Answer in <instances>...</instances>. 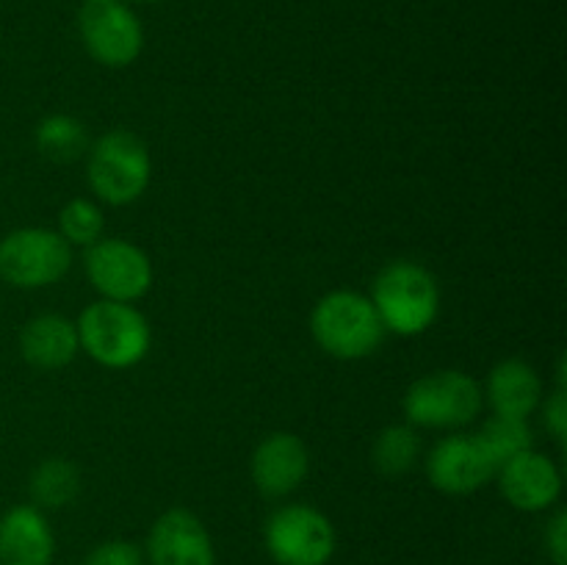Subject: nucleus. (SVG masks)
Masks as SVG:
<instances>
[{"mask_svg": "<svg viewBox=\"0 0 567 565\" xmlns=\"http://www.w3.org/2000/svg\"><path fill=\"white\" fill-rule=\"evenodd\" d=\"M89 186L103 203L131 205L147 192L153 161L136 133L109 131L89 150Z\"/></svg>", "mask_w": 567, "mask_h": 565, "instance_id": "nucleus-4", "label": "nucleus"}, {"mask_svg": "<svg viewBox=\"0 0 567 565\" xmlns=\"http://www.w3.org/2000/svg\"><path fill=\"white\" fill-rule=\"evenodd\" d=\"M103 210L94 203H89V199L75 197L61 208L59 233L64 236V242L70 244V247L72 244H78V247H92V244L100 242V236H103Z\"/></svg>", "mask_w": 567, "mask_h": 565, "instance_id": "nucleus-21", "label": "nucleus"}, {"mask_svg": "<svg viewBox=\"0 0 567 565\" xmlns=\"http://www.w3.org/2000/svg\"><path fill=\"white\" fill-rule=\"evenodd\" d=\"M37 144L44 158L55 161V164H70L86 153V131L75 116L53 114L39 122Z\"/></svg>", "mask_w": 567, "mask_h": 565, "instance_id": "nucleus-18", "label": "nucleus"}, {"mask_svg": "<svg viewBox=\"0 0 567 565\" xmlns=\"http://www.w3.org/2000/svg\"><path fill=\"white\" fill-rule=\"evenodd\" d=\"M72 266V247L59 230L20 227L0 242V277L14 288L59 282Z\"/></svg>", "mask_w": 567, "mask_h": 565, "instance_id": "nucleus-6", "label": "nucleus"}, {"mask_svg": "<svg viewBox=\"0 0 567 565\" xmlns=\"http://www.w3.org/2000/svg\"><path fill=\"white\" fill-rule=\"evenodd\" d=\"M78 338L92 360L105 369L136 366L150 349V325L131 302L97 299L78 319Z\"/></svg>", "mask_w": 567, "mask_h": 565, "instance_id": "nucleus-3", "label": "nucleus"}, {"mask_svg": "<svg viewBox=\"0 0 567 565\" xmlns=\"http://www.w3.org/2000/svg\"><path fill=\"white\" fill-rule=\"evenodd\" d=\"M78 25L89 55L105 66L133 64L144 48L142 22L120 0L86 3L78 17Z\"/></svg>", "mask_w": 567, "mask_h": 565, "instance_id": "nucleus-9", "label": "nucleus"}, {"mask_svg": "<svg viewBox=\"0 0 567 565\" xmlns=\"http://www.w3.org/2000/svg\"><path fill=\"white\" fill-rule=\"evenodd\" d=\"M55 537L42 510L20 504L0 518V565H50Z\"/></svg>", "mask_w": 567, "mask_h": 565, "instance_id": "nucleus-14", "label": "nucleus"}, {"mask_svg": "<svg viewBox=\"0 0 567 565\" xmlns=\"http://www.w3.org/2000/svg\"><path fill=\"white\" fill-rule=\"evenodd\" d=\"M310 332L327 355L338 360L369 358L385 338V325L371 297L358 291H332L316 302Z\"/></svg>", "mask_w": 567, "mask_h": 565, "instance_id": "nucleus-1", "label": "nucleus"}, {"mask_svg": "<svg viewBox=\"0 0 567 565\" xmlns=\"http://www.w3.org/2000/svg\"><path fill=\"white\" fill-rule=\"evenodd\" d=\"M480 443L485 446V452L491 454V460L496 463V469H502L507 460H513L515 454L532 449L535 438H532V427L526 424V419H515V415H493L485 427H482Z\"/></svg>", "mask_w": 567, "mask_h": 565, "instance_id": "nucleus-19", "label": "nucleus"}, {"mask_svg": "<svg viewBox=\"0 0 567 565\" xmlns=\"http://www.w3.org/2000/svg\"><path fill=\"white\" fill-rule=\"evenodd\" d=\"M266 548L277 565H327L336 554V530L321 510L288 504L271 513Z\"/></svg>", "mask_w": 567, "mask_h": 565, "instance_id": "nucleus-7", "label": "nucleus"}, {"mask_svg": "<svg viewBox=\"0 0 567 565\" xmlns=\"http://www.w3.org/2000/svg\"><path fill=\"white\" fill-rule=\"evenodd\" d=\"M546 427L559 443H565L567 438V399H565V388H557V391L548 397L546 402Z\"/></svg>", "mask_w": 567, "mask_h": 565, "instance_id": "nucleus-24", "label": "nucleus"}, {"mask_svg": "<svg viewBox=\"0 0 567 565\" xmlns=\"http://www.w3.org/2000/svg\"><path fill=\"white\" fill-rule=\"evenodd\" d=\"M308 446L293 432H271L252 454V482L264 496L280 499L297 491L308 476Z\"/></svg>", "mask_w": 567, "mask_h": 565, "instance_id": "nucleus-13", "label": "nucleus"}, {"mask_svg": "<svg viewBox=\"0 0 567 565\" xmlns=\"http://www.w3.org/2000/svg\"><path fill=\"white\" fill-rule=\"evenodd\" d=\"M83 565H144V554L131 541H105L86 554Z\"/></svg>", "mask_w": 567, "mask_h": 565, "instance_id": "nucleus-22", "label": "nucleus"}, {"mask_svg": "<svg viewBox=\"0 0 567 565\" xmlns=\"http://www.w3.org/2000/svg\"><path fill=\"white\" fill-rule=\"evenodd\" d=\"M496 463L476 435H449L426 458V476L449 496H468L496 476Z\"/></svg>", "mask_w": 567, "mask_h": 565, "instance_id": "nucleus-10", "label": "nucleus"}, {"mask_svg": "<svg viewBox=\"0 0 567 565\" xmlns=\"http://www.w3.org/2000/svg\"><path fill=\"white\" fill-rule=\"evenodd\" d=\"M78 349H81L78 327L66 316L44 314L22 327L20 352L25 363H31L33 369H61V366H66L75 358Z\"/></svg>", "mask_w": 567, "mask_h": 565, "instance_id": "nucleus-15", "label": "nucleus"}, {"mask_svg": "<svg viewBox=\"0 0 567 565\" xmlns=\"http://www.w3.org/2000/svg\"><path fill=\"white\" fill-rule=\"evenodd\" d=\"M371 302L385 330L396 336H421L437 319L441 291L430 269L413 260H393L377 275Z\"/></svg>", "mask_w": 567, "mask_h": 565, "instance_id": "nucleus-2", "label": "nucleus"}, {"mask_svg": "<svg viewBox=\"0 0 567 565\" xmlns=\"http://www.w3.org/2000/svg\"><path fill=\"white\" fill-rule=\"evenodd\" d=\"M86 3H109V0H86Z\"/></svg>", "mask_w": 567, "mask_h": 565, "instance_id": "nucleus-25", "label": "nucleus"}, {"mask_svg": "<svg viewBox=\"0 0 567 565\" xmlns=\"http://www.w3.org/2000/svg\"><path fill=\"white\" fill-rule=\"evenodd\" d=\"M81 493V474L70 460L50 458L31 474V499L39 507H66Z\"/></svg>", "mask_w": 567, "mask_h": 565, "instance_id": "nucleus-17", "label": "nucleus"}, {"mask_svg": "<svg viewBox=\"0 0 567 565\" xmlns=\"http://www.w3.org/2000/svg\"><path fill=\"white\" fill-rule=\"evenodd\" d=\"M86 275L94 291L114 302H136L153 288L147 253L125 238H100L86 249Z\"/></svg>", "mask_w": 567, "mask_h": 565, "instance_id": "nucleus-8", "label": "nucleus"}, {"mask_svg": "<svg viewBox=\"0 0 567 565\" xmlns=\"http://www.w3.org/2000/svg\"><path fill=\"white\" fill-rule=\"evenodd\" d=\"M482 388L465 371H435L404 393V415L410 427H426V430H454L465 427L480 415Z\"/></svg>", "mask_w": 567, "mask_h": 565, "instance_id": "nucleus-5", "label": "nucleus"}, {"mask_svg": "<svg viewBox=\"0 0 567 565\" xmlns=\"http://www.w3.org/2000/svg\"><path fill=\"white\" fill-rule=\"evenodd\" d=\"M498 485H502L504 499L513 504L515 510L524 513H540L548 510L563 493V476L559 469L546 458V454L526 449V452L515 454L513 460L496 471Z\"/></svg>", "mask_w": 567, "mask_h": 565, "instance_id": "nucleus-12", "label": "nucleus"}, {"mask_svg": "<svg viewBox=\"0 0 567 565\" xmlns=\"http://www.w3.org/2000/svg\"><path fill=\"white\" fill-rule=\"evenodd\" d=\"M546 552L554 565H567V513L559 510L546 526Z\"/></svg>", "mask_w": 567, "mask_h": 565, "instance_id": "nucleus-23", "label": "nucleus"}, {"mask_svg": "<svg viewBox=\"0 0 567 565\" xmlns=\"http://www.w3.org/2000/svg\"><path fill=\"white\" fill-rule=\"evenodd\" d=\"M147 559L150 565H216V552L203 521L192 510L172 507L150 530Z\"/></svg>", "mask_w": 567, "mask_h": 565, "instance_id": "nucleus-11", "label": "nucleus"}, {"mask_svg": "<svg viewBox=\"0 0 567 565\" xmlns=\"http://www.w3.org/2000/svg\"><path fill=\"white\" fill-rule=\"evenodd\" d=\"M487 399L498 415L526 419L543 399V382L526 360H502L487 377Z\"/></svg>", "mask_w": 567, "mask_h": 565, "instance_id": "nucleus-16", "label": "nucleus"}, {"mask_svg": "<svg viewBox=\"0 0 567 565\" xmlns=\"http://www.w3.org/2000/svg\"><path fill=\"white\" fill-rule=\"evenodd\" d=\"M138 3H158V0H138Z\"/></svg>", "mask_w": 567, "mask_h": 565, "instance_id": "nucleus-26", "label": "nucleus"}, {"mask_svg": "<svg viewBox=\"0 0 567 565\" xmlns=\"http://www.w3.org/2000/svg\"><path fill=\"white\" fill-rule=\"evenodd\" d=\"M419 452L421 441L419 435H415L413 427H385L374 441V465L380 469V474L385 476L408 474L415 465V460H419Z\"/></svg>", "mask_w": 567, "mask_h": 565, "instance_id": "nucleus-20", "label": "nucleus"}]
</instances>
